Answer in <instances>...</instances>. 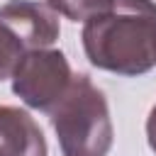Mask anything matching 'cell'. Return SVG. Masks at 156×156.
Returning a JSON list of instances; mask_svg holds the SVG:
<instances>
[{"mask_svg": "<svg viewBox=\"0 0 156 156\" xmlns=\"http://www.w3.org/2000/svg\"><path fill=\"white\" fill-rule=\"evenodd\" d=\"M88 61L117 76H144L156 66V2L112 0L110 7L83 24Z\"/></svg>", "mask_w": 156, "mask_h": 156, "instance_id": "obj_1", "label": "cell"}, {"mask_svg": "<svg viewBox=\"0 0 156 156\" xmlns=\"http://www.w3.org/2000/svg\"><path fill=\"white\" fill-rule=\"evenodd\" d=\"M63 156H107L115 129L110 107L85 73L73 76L66 95L49 112Z\"/></svg>", "mask_w": 156, "mask_h": 156, "instance_id": "obj_2", "label": "cell"}, {"mask_svg": "<svg viewBox=\"0 0 156 156\" xmlns=\"http://www.w3.org/2000/svg\"><path fill=\"white\" fill-rule=\"evenodd\" d=\"M73 80L71 63L58 49L24 51L12 71V93L32 110L51 112Z\"/></svg>", "mask_w": 156, "mask_h": 156, "instance_id": "obj_3", "label": "cell"}, {"mask_svg": "<svg viewBox=\"0 0 156 156\" xmlns=\"http://www.w3.org/2000/svg\"><path fill=\"white\" fill-rule=\"evenodd\" d=\"M0 20L15 32L24 51L51 49L61 34L58 15L39 0H10L0 7Z\"/></svg>", "mask_w": 156, "mask_h": 156, "instance_id": "obj_4", "label": "cell"}, {"mask_svg": "<svg viewBox=\"0 0 156 156\" xmlns=\"http://www.w3.org/2000/svg\"><path fill=\"white\" fill-rule=\"evenodd\" d=\"M46 139L37 119L20 107L0 105V156H46Z\"/></svg>", "mask_w": 156, "mask_h": 156, "instance_id": "obj_5", "label": "cell"}, {"mask_svg": "<svg viewBox=\"0 0 156 156\" xmlns=\"http://www.w3.org/2000/svg\"><path fill=\"white\" fill-rule=\"evenodd\" d=\"M56 15H63L71 22H88L90 17L105 12L112 0H44Z\"/></svg>", "mask_w": 156, "mask_h": 156, "instance_id": "obj_6", "label": "cell"}, {"mask_svg": "<svg viewBox=\"0 0 156 156\" xmlns=\"http://www.w3.org/2000/svg\"><path fill=\"white\" fill-rule=\"evenodd\" d=\"M24 56V46L22 41L15 37V32L0 20V80L12 78L15 66L20 63V58Z\"/></svg>", "mask_w": 156, "mask_h": 156, "instance_id": "obj_7", "label": "cell"}, {"mask_svg": "<svg viewBox=\"0 0 156 156\" xmlns=\"http://www.w3.org/2000/svg\"><path fill=\"white\" fill-rule=\"evenodd\" d=\"M146 139H149V146H151V151L156 154V105L151 107V112H149V119H146Z\"/></svg>", "mask_w": 156, "mask_h": 156, "instance_id": "obj_8", "label": "cell"}]
</instances>
